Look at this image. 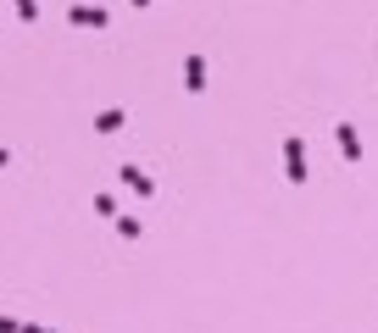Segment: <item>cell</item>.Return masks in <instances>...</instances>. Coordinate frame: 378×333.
<instances>
[{
  "label": "cell",
  "mask_w": 378,
  "mask_h": 333,
  "mask_svg": "<svg viewBox=\"0 0 378 333\" xmlns=\"http://www.w3.org/2000/svg\"><path fill=\"white\" fill-rule=\"evenodd\" d=\"M67 22H78V28H106V11H100V6H73Z\"/></svg>",
  "instance_id": "1"
},
{
  "label": "cell",
  "mask_w": 378,
  "mask_h": 333,
  "mask_svg": "<svg viewBox=\"0 0 378 333\" xmlns=\"http://www.w3.org/2000/svg\"><path fill=\"white\" fill-rule=\"evenodd\" d=\"M284 156H290V178H306V150H301V139H290V145H284Z\"/></svg>",
  "instance_id": "2"
},
{
  "label": "cell",
  "mask_w": 378,
  "mask_h": 333,
  "mask_svg": "<svg viewBox=\"0 0 378 333\" xmlns=\"http://www.w3.org/2000/svg\"><path fill=\"white\" fill-rule=\"evenodd\" d=\"M201 83H206V62H201V56H189V89H201Z\"/></svg>",
  "instance_id": "3"
},
{
  "label": "cell",
  "mask_w": 378,
  "mask_h": 333,
  "mask_svg": "<svg viewBox=\"0 0 378 333\" xmlns=\"http://www.w3.org/2000/svg\"><path fill=\"white\" fill-rule=\"evenodd\" d=\"M17 17H28V22H34V17H39V0H17Z\"/></svg>",
  "instance_id": "4"
}]
</instances>
